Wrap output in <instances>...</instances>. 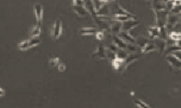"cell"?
I'll return each mask as SVG.
<instances>
[{
	"label": "cell",
	"mask_w": 181,
	"mask_h": 108,
	"mask_svg": "<svg viewBox=\"0 0 181 108\" xmlns=\"http://www.w3.org/2000/svg\"><path fill=\"white\" fill-rule=\"evenodd\" d=\"M128 55L129 54L125 51V50H122V49H120L116 52L117 58H120V59H122V60H125Z\"/></svg>",
	"instance_id": "26"
},
{
	"label": "cell",
	"mask_w": 181,
	"mask_h": 108,
	"mask_svg": "<svg viewBox=\"0 0 181 108\" xmlns=\"http://www.w3.org/2000/svg\"><path fill=\"white\" fill-rule=\"evenodd\" d=\"M95 33V29L94 28H82L81 31H80V34L82 35H91V34H94Z\"/></svg>",
	"instance_id": "24"
},
{
	"label": "cell",
	"mask_w": 181,
	"mask_h": 108,
	"mask_svg": "<svg viewBox=\"0 0 181 108\" xmlns=\"http://www.w3.org/2000/svg\"><path fill=\"white\" fill-rule=\"evenodd\" d=\"M5 95H6V91L4 90V88H0V96L1 97H3V96H5Z\"/></svg>",
	"instance_id": "38"
},
{
	"label": "cell",
	"mask_w": 181,
	"mask_h": 108,
	"mask_svg": "<svg viewBox=\"0 0 181 108\" xmlns=\"http://www.w3.org/2000/svg\"><path fill=\"white\" fill-rule=\"evenodd\" d=\"M41 42V40L39 39V37H31L30 39L23 41L21 42L18 43V49L21 50H25L27 49L35 47L36 45H39V43Z\"/></svg>",
	"instance_id": "2"
},
{
	"label": "cell",
	"mask_w": 181,
	"mask_h": 108,
	"mask_svg": "<svg viewBox=\"0 0 181 108\" xmlns=\"http://www.w3.org/2000/svg\"><path fill=\"white\" fill-rule=\"evenodd\" d=\"M113 43L116 45L117 47H119L120 49H122V50H125L127 48V42H125L122 39H120L118 35L113 36Z\"/></svg>",
	"instance_id": "18"
},
{
	"label": "cell",
	"mask_w": 181,
	"mask_h": 108,
	"mask_svg": "<svg viewBox=\"0 0 181 108\" xmlns=\"http://www.w3.org/2000/svg\"><path fill=\"white\" fill-rule=\"evenodd\" d=\"M153 50H157V47H156L155 43H152V42H149L143 50H141L142 53H148V52H150V51H153Z\"/></svg>",
	"instance_id": "22"
},
{
	"label": "cell",
	"mask_w": 181,
	"mask_h": 108,
	"mask_svg": "<svg viewBox=\"0 0 181 108\" xmlns=\"http://www.w3.org/2000/svg\"><path fill=\"white\" fill-rule=\"evenodd\" d=\"M92 57L95 59H107V50L102 44L98 45L95 51L92 53Z\"/></svg>",
	"instance_id": "7"
},
{
	"label": "cell",
	"mask_w": 181,
	"mask_h": 108,
	"mask_svg": "<svg viewBox=\"0 0 181 108\" xmlns=\"http://www.w3.org/2000/svg\"><path fill=\"white\" fill-rule=\"evenodd\" d=\"M179 18H180V22H181V15H179Z\"/></svg>",
	"instance_id": "41"
},
{
	"label": "cell",
	"mask_w": 181,
	"mask_h": 108,
	"mask_svg": "<svg viewBox=\"0 0 181 108\" xmlns=\"http://www.w3.org/2000/svg\"><path fill=\"white\" fill-rule=\"evenodd\" d=\"M123 62H124V60H122V59H120V58H115V59H113V60H112V67H113V69L114 70H121V69H122V65H123Z\"/></svg>",
	"instance_id": "19"
},
{
	"label": "cell",
	"mask_w": 181,
	"mask_h": 108,
	"mask_svg": "<svg viewBox=\"0 0 181 108\" xmlns=\"http://www.w3.org/2000/svg\"><path fill=\"white\" fill-rule=\"evenodd\" d=\"M153 12H154V15H155V21L157 26H158L159 28L165 27L169 11H168V10H163V11L153 10Z\"/></svg>",
	"instance_id": "1"
},
{
	"label": "cell",
	"mask_w": 181,
	"mask_h": 108,
	"mask_svg": "<svg viewBox=\"0 0 181 108\" xmlns=\"http://www.w3.org/2000/svg\"><path fill=\"white\" fill-rule=\"evenodd\" d=\"M93 4H94V6H95V9H96V12L100 10V8L103 6L104 2H103L102 0H92Z\"/></svg>",
	"instance_id": "28"
},
{
	"label": "cell",
	"mask_w": 181,
	"mask_h": 108,
	"mask_svg": "<svg viewBox=\"0 0 181 108\" xmlns=\"http://www.w3.org/2000/svg\"><path fill=\"white\" fill-rule=\"evenodd\" d=\"M57 68H58V70L59 71H65V70H66V66H65V63H63L62 61L57 65Z\"/></svg>",
	"instance_id": "34"
},
{
	"label": "cell",
	"mask_w": 181,
	"mask_h": 108,
	"mask_svg": "<svg viewBox=\"0 0 181 108\" xmlns=\"http://www.w3.org/2000/svg\"><path fill=\"white\" fill-rule=\"evenodd\" d=\"M155 45L157 47V50H158L160 53H163L167 48V42H166V40H162V39L158 38L155 40Z\"/></svg>",
	"instance_id": "15"
},
{
	"label": "cell",
	"mask_w": 181,
	"mask_h": 108,
	"mask_svg": "<svg viewBox=\"0 0 181 108\" xmlns=\"http://www.w3.org/2000/svg\"><path fill=\"white\" fill-rule=\"evenodd\" d=\"M139 24H140V22L137 21V20H135V19L128 20V21L122 23V31L129 32V31H130L131 29H133L134 27H136Z\"/></svg>",
	"instance_id": "11"
},
{
	"label": "cell",
	"mask_w": 181,
	"mask_h": 108,
	"mask_svg": "<svg viewBox=\"0 0 181 108\" xmlns=\"http://www.w3.org/2000/svg\"><path fill=\"white\" fill-rule=\"evenodd\" d=\"M118 36L120 38V39H122L125 42H127V43H133V44H135L136 43V39L133 37V36H131L129 34V32H126V31H121Z\"/></svg>",
	"instance_id": "13"
},
{
	"label": "cell",
	"mask_w": 181,
	"mask_h": 108,
	"mask_svg": "<svg viewBox=\"0 0 181 108\" xmlns=\"http://www.w3.org/2000/svg\"><path fill=\"white\" fill-rule=\"evenodd\" d=\"M41 34V28H40V25H35L32 27L31 29V32H30V36L31 37H38Z\"/></svg>",
	"instance_id": "23"
},
{
	"label": "cell",
	"mask_w": 181,
	"mask_h": 108,
	"mask_svg": "<svg viewBox=\"0 0 181 108\" xmlns=\"http://www.w3.org/2000/svg\"><path fill=\"white\" fill-rule=\"evenodd\" d=\"M167 61L171 67H173L175 69H178V70H181V60H179L178 58H176L174 55L168 54L167 56Z\"/></svg>",
	"instance_id": "10"
},
{
	"label": "cell",
	"mask_w": 181,
	"mask_h": 108,
	"mask_svg": "<svg viewBox=\"0 0 181 108\" xmlns=\"http://www.w3.org/2000/svg\"><path fill=\"white\" fill-rule=\"evenodd\" d=\"M33 10H34V14H35L37 24L41 25L42 21H43V6L40 4H35Z\"/></svg>",
	"instance_id": "8"
},
{
	"label": "cell",
	"mask_w": 181,
	"mask_h": 108,
	"mask_svg": "<svg viewBox=\"0 0 181 108\" xmlns=\"http://www.w3.org/2000/svg\"><path fill=\"white\" fill-rule=\"evenodd\" d=\"M173 14H181V5H179V6H175L171 10L170 12Z\"/></svg>",
	"instance_id": "29"
},
{
	"label": "cell",
	"mask_w": 181,
	"mask_h": 108,
	"mask_svg": "<svg viewBox=\"0 0 181 108\" xmlns=\"http://www.w3.org/2000/svg\"><path fill=\"white\" fill-rule=\"evenodd\" d=\"M73 6H84V0H73Z\"/></svg>",
	"instance_id": "35"
},
{
	"label": "cell",
	"mask_w": 181,
	"mask_h": 108,
	"mask_svg": "<svg viewBox=\"0 0 181 108\" xmlns=\"http://www.w3.org/2000/svg\"><path fill=\"white\" fill-rule=\"evenodd\" d=\"M126 50H129V51H136L137 50V47L133 44V43H128L127 44V48H126Z\"/></svg>",
	"instance_id": "33"
},
{
	"label": "cell",
	"mask_w": 181,
	"mask_h": 108,
	"mask_svg": "<svg viewBox=\"0 0 181 108\" xmlns=\"http://www.w3.org/2000/svg\"><path fill=\"white\" fill-rule=\"evenodd\" d=\"M141 55L142 54H137V53H132V54H129L127 57H126V59L124 60V62H123V65H122V69H121V70L123 71V70H125L127 68H128V66L130 65L131 63H133V62H135L136 60H138L141 57Z\"/></svg>",
	"instance_id": "6"
},
{
	"label": "cell",
	"mask_w": 181,
	"mask_h": 108,
	"mask_svg": "<svg viewBox=\"0 0 181 108\" xmlns=\"http://www.w3.org/2000/svg\"><path fill=\"white\" fill-rule=\"evenodd\" d=\"M84 6L86 7V9L88 10V12L91 16L93 17V19H95L98 15H97V12L94 6V4L92 2V0H84Z\"/></svg>",
	"instance_id": "12"
},
{
	"label": "cell",
	"mask_w": 181,
	"mask_h": 108,
	"mask_svg": "<svg viewBox=\"0 0 181 108\" xmlns=\"http://www.w3.org/2000/svg\"><path fill=\"white\" fill-rule=\"evenodd\" d=\"M60 62H61V60H59V58H52L49 60V64L51 66H57Z\"/></svg>",
	"instance_id": "31"
},
{
	"label": "cell",
	"mask_w": 181,
	"mask_h": 108,
	"mask_svg": "<svg viewBox=\"0 0 181 108\" xmlns=\"http://www.w3.org/2000/svg\"><path fill=\"white\" fill-rule=\"evenodd\" d=\"M179 22H180L179 15V14H173L169 13L168 15V18H167L166 25H165V28H166L167 32L172 30L177 24H179Z\"/></svg>",
	"instance_id": "4"
},
{
	"label": "cell",
	"mask_w": 181,
	"mask_h": 108,
	"mask_svg": "<svg viewBox=\"0 0 181 108\" xmlns=\"http://www.w3.org/2000/svg\"><path fill=\"white\" fill-rule=\"evenodd\" d=\"M111 15L112 16H120V15H127V16H135L132 14L125 10L123 7H121L118 3H115L111 7Z\"/></svg>",
	"instance_id": "3"
},
{
	"label": "cell",
	"mask_w": 181,
	"mask_h": 108,
	"mask_svg": "<svg viewBox=\"0 0 181 108\" xmlns=\"http://www.w3.org/2000/svg\"><path fill=\"white\" fill-rule=\"evenodd\" d=\"M62 31H63V26H62V22L61 20L57 19L55 20L54 24L53 25L52 29V37L53 40H57L61 34H62Z\"/></svg>",
	"instance_id": "5"
},
{
	"label": "cell",
	"mask_w": 181,
	"mask_h": 108,
	"mask_svg": "<svg viewBox=\"0 0 181 108\" xmlns=\"http://www.w3.org/2000/svg\"><path fill=\"white\" fill-rule=\"evenodd\" d=\"M172 55H174L176 58H178L179 60H181V50H176V51H173L172 53H170Z\"/></svg>",
	"instance_id": "36"
},
{
	"label": "cell",
	"mask_w": 181,
	"mask_h": 108,
	"mask_svg": "<svg viewBox=\"0 0 181 108\" xmlns=\"http://www.w3.org/2000/svg\"><path fill=\"white\" fill-rule=\"evenodd\" d=\"M175 6V0H168V2L166 3V7L168 9V11L170 12V10Z\"/></svg>",
	"instance_id": "30"
},
{
	"label": "cell",
	"mask_w": 181,
	"mask_h": 108,
	"mask_svg": "<svg viewBox=\"0 0 181 108\" xmlns=\"http://www.w3.org/2000/svg\"><path fill=\"white\" fill-rule=\"evenodd\" d=\"M111 33L114 35H118L121 31H122V23L121 22H118L114 21V23L111 25Z\"/></svg>",
	"instance_id": "16"
},
{
	"label": "cell",
	"mask_w": 181,
	"mask_h": 108,
	"mask_svg": "<svg viewBox=\"0 0 181 108\" xmlns=\"http://www.w3.org/2000/svg\"><path fill=\"white\" fill-rule=\"evenodd\" d=\"M149 42V41L148 39H146L145 37H139L138 39H136V43L138 44V47L141 49V50H143L144 47Z\"/></svg>",
	"instance_id": "21"
},
{
	"label": "cell",
	"mask_w": 181,
	"mask_h": 108,
	"mask_svg": "<svg viewBox=\"0 0 181 108\" xmlns=\"http://www.w3.org/2000/svg\"><path fill=\"white\" fill-rule=\"evenodd\" d=\"M148 34H149V38L150 40H156L159 38L160 34V28L158 26H149L148 28Z\"/></svg>",
	"instance_id": "9"
},
{
	"label": "cell",
	"mask_w": 181,
	"mask_h": 108,
	"mask_svg": "<svg viewBox=\"0 0 181 108\" xmlns=\"http://www.w3.org/2000/svg\"><path fill=\"white\" fill-rule=\"evenodd\" d=\"M73 9L80 16H86L90 14L84 6H73Z\"/></svg>",
	"instance_id": "17"
},
{
	"label": "cell",
	"mask_w": 181,
	"mask_h": 108,
	"mask_svg": "<svg viewBox=\"0 0 181 108\" xmlns=\"http://www.w3.org/2000/svg\"><path fill=\"white\" fill-rule=\"evenodd\" d=\"M134 104L138 106V107H149L150 106L146 104L145 102H143L141 99H134Z\"/></svg>",
	"instance_id": "27"
},
{
	"label": "cell",
	"mask_w": 181,
	"mask_h": 108,
	"mask_svg": "<svg viewBox=\"0 0 181 108\" xmlns=\"http://www.w3.org/2000/svg\"><path fill=\"white\" fill-rule=\"evenodd\" d=\"M152 9L155 11L167 10L166 4L162 0H152Z\"/></svg>",
	"instance_id": "14"
},
{
	"label": "cell",
	"mask_w": 181,
	"mask_h": 108,
	"mask_svg": "<svg viewBox=\"0 0 181 108\" xmlns=\"http://www.w3.org/2000/svg\"><path fill=\"white\" fill-rule=\"evenodd\" d=\"M176 44H177L178 46H179V47L181 48V40H179V41H177V42H176Z\"/></svg>",
	"instance_id": "39"
},
{
	"label": "cell",
	"mask_w": 181,
	"mask_h": 108,
	"mask_svg": "<svg viewBox=\"0 0 181 108\" xmlns=\"http://www.w3.org/2000/svg\"><path fill=\"white\" fill-rule=\"evenodd\" d=\"M110 12H111L110 7L106 4H104L103 6L100 8V10L97 11V15L98 16H107V15H109Z\"/></svg>",
	"instance_id": "20"
},
{
	"label": "cell",
	"mask_w": 181,
	"mask_h": 108,
	"mask_svg": "<svg viewBox=\"0 0 181 108\" xmlns=\"http://www.w3.org/2000/svg\"><path fill=\"white\" fill-rule=\"evenodd\" d=\"M108 50H112V51H113V52H115V53H116L117 51L120 50V48H119V47H117L114 43H111V44H109V45H108Z\"/></svg>",
	"instance_id": "32"
},
{
	"label": "cell",
	"mask_w": 181,
	"mask_h": 108,
	"mask_svg": "<svg viewBox=\"0 0 181 108\" xmlns=\"http://www.w3.org/2000/svg\"><path fill=\"white\" fill-rule=\"evenodd\" d=\"M162 1H163V2H164V3H165V4H166V3H167V2H168V0H162Z\"/></svg>",
	"instance_id": "40"
},
{
	"label": "cell",
	"mask_w": 181,
	"mask_h": 108,
	"mask_svg": "<svg viewBox=\"0 0 181 108\" xmlns=\"http://www.w3.org/2000/svg\"><path fill=\"white\" fill-rule=\"evenodd\" d=\"M96 39H97V40H103L104 39L103 32H98V33H96Z\"/></svg>",
	"instance_id": "37"
},
{
	"label": "cell",
	"mask_w": 181,
	"mask_h": 108,
	"mask_svg": "<svg viewBox=\"0 0 181 108\" xmlns=\"http://www.w3.org/2000/svg\"><path fill=\"white\" fill-rule=\"evenodd\" d=\"M168 38L174 40L175 42L179 41V40H181V33H179V32H171L168 34Z\"/></svg>",
	"instance_id": "25"
},
{
	"label": "cell",
	"mask_w": 181,
	"mask_h": 108,
	"mask_svg": "<svg viewBox=\"0 0 181 108\" xmlns=\"http://www.w3.org/2000/svg\"><path fill=\"white\" fill-rule=\"evenodd\" d=\"M111 1H114V0H111Z\"/></svg>",
	"instance_id": "42"
}]
</instances>
